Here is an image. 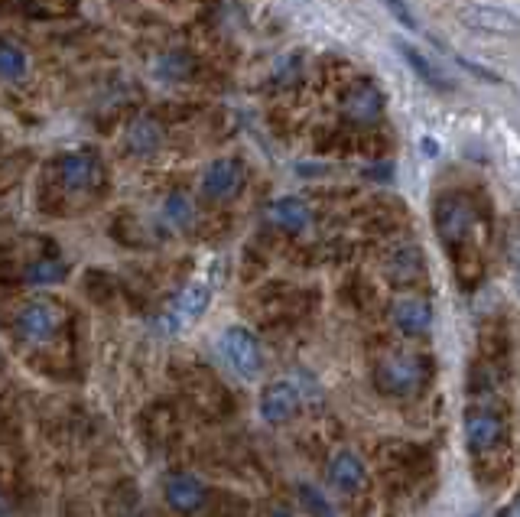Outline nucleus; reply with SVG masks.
<instances>
[{"mask_svg": "<svg viewBox=\"0 0 520 517\" xmlns=\"http://www.w3.org/2000/svg\"><path fill=\"white\" fill-rule=\"evenodd\" d=\"M221 355L231 365L234 374H241L244 381H254L260 371H264V352H260V342L251 329L244 326H228L221 332Z\"/></svg>", "mask_w": 520, "mask_h": 517, "instance_id": "1", "label": "nucleus"}, {"mask_svg": "<svg viewBox=\"0 0 520 517\" xmlns=\"http://www.w3.org/2000/svg\"><path fill=\"white\" fill-rule=\"evenodd\" d=\"M433 222H436V235L442 238L446 248H462L475 228V212L462 196H439L433 205Z\"/></svg>", "mask_w": 520, "mask_h": 517, "instance_id": "2", "label": "nucleus"}, {"mask_svg": "<svg viewBox=\"0 0 520 517\" xmlns=\"http://www.w3.org/2000/svg\"><path fill=\"white\" fill-rule=\"evenodd\" d=\"M423 378H426L423 361L407 352L387 355L381 365H377V387L390 397H407L413 391H420Z\"/></svg>", "mask_w": 520, "mask_h": 517, "instance_id": "3", "label": "nucleus"}, {"mask_svg": "<svg viewBox=\"0 0 520 517\" xmlns=\"http://www.w3.org/2000/svg\"><path fill=\"white\" fill-rule=\"evenodd\" d=\"M62 326V309L52 300H30L20 306L17 319H13V329L23 342L30 345H46L56 339V332Z\"/></svg>", "mask_w": 520, "mask_h": 517, "instance_id": "4", "label": "nucleus"}, {"mask_svg": "<svg viewBox=\"0 0 520 517\" xmlns=\"http://www.w3.org/2000/svg\"><path fill=\"white\" fill-rule=\"evenodd\" d=\"M59 179L62 186L75 196H88L104 183V166L95 150H72L59 160Z\"/></svg>", "mask_w": 520, "mask_h": 517, "instance_id": "5", "label": "nucleus"}, {"mask_svg": "<svg viewBox=\"0 0 520 517\" xmlns=\"http://www.w3.org/2000/svg\"><path fill=\"white\" fill-rule=\"evenodd\" d=\"M208 303H212V287H208V283H202V280L186 283V287L176 293V300H173V306H169V313L160 319L163 332H179V329L192 326L195 319L205 316Z\"/></svg>", "mask_w": 520, "mask_h": 517, "instance_id": "6", "label": "nucleus"}, {"mask_svg": "<svg viewBox=\"0 0 520 517\" xmlns=\"http://www.w3.org/2000/svg\"><path fill=\"white\" fill-rule=\"evenodd\" d=\"M459 20L478 33H494V36L520 33V17H514L511 10L491 7V4H468L465 0V4H459Z\"/></svg>", "mask_w": 520, "mask_h": 517, "instance_id": "7", "label": "nucleus"}, {"mask_svg": "<svg viewBox=\"0 0 520 517\" xmlns=\"http://www.w3.org/2000/svg\"><path fill=\"white\" fill-rule=\"evenodd\" d=\"M244 186V163L234 157H218L202 173V196L205 199H231Z\"/></svg>", "mask_w": 520, "mask_h": 517, "instance_id": "8", "label": "nucleus"}, {"mask_svg": "<svg viewBox=\"0 0 520 517\" xmlns=\"http://www.w3.org/2000/svg\"><path fill=\"white\" fill-rule=\"evenodd\" d=\"M299 407V391L293 381H270L260 391V417L267 423H286Z\"/></svg>", "mask_w": 520, "mask_h": 517, "instance_id": "9", "label": "nucleus"}, {"mask_svg": "<svg viewBox=\"0 0 520 517\" xmlns=\"http://www.w3.org/2000/svg\"><path fill=\"white\" fill-rule=\"evenodd\" d=\"M465 439L475 452H488L504 439V420L491 410H472L465 417Z\"/></svg>", "mask_w": 520, "mask_h": 517, "instance_id": "10", "label": "nucleus"}, {"mask_svg": "<svg viewBox=\"0 0 520 517\" xmlns=\"http://www.w3.org/2000/svg\"><path fill=\"white\" fill-rule=\"evenodd\" d=\"M163 491H166L169 508H176L179 514H192V511H199L205 504V485L195 475H189V472L169 475Z\"/></svg>", "mask_w": 520, "mask_h": 517, "instance_id": "11", "label": "nucleus"}, {"mask_svg": "<svg viewBox=\"0 0 520 517\" xmlns=\"http://www.w3.org/2000/svg\"><path fill=\"white\" fill-rule=\"evenodd\" d=\"M390 319L403 335H423L433 326V309L420 296H400V300L390 306Z\"/></svg>", "mask_w": 520, "mask_h": 517, "instance_id": "12", "label": "nucleus"}, {"mask_svg": "<svg viewBox=\"0 0 520 517\" xmlns=\"http://www.w3.org/2000/svg\"><path fill=\"white\" fill-rule=\"evenodd\" d=\"M267 218L277 228L283 231H293V235H299V231H306L312 225V209L299 199V196H280L270 202L267 209Z\"/></svg>", "mask_w": 520, "mask_h": 517, "instance_id": "13", "label": "nucleus"}, {"mask_svg": "<svg viewBox=\"0 0 520 517\" xmlns=\"http://www.w3.org/2000/svg\"><path fill=\"white\" fill-rule=\"evenodd\" d=\"M329 482L338 491H361L368 485V469H364V462L355 456V452L342 449V452H335L329 462Z\"/></svg>", "mask_w": 520, "mask_h": 517, "instance_id": "14", "label": "nucleus"}, {"mask_svg": "<svg viewBox=\"0 0 520 517\" xmlns=\"http://www.w3.org/2000/svg\"><path fill=\"white\" fill-rule=\"evenodd\" d=\"M397 53H400L403 62H407V66L416 72V79H420L423 85H429V88H433V92H439V95H449V92H452V79H449V75L442 72V69L436 66V62H429L416 46H407V43L397 40Z\"/></svg>", "mask_w": 520, "mask_h": 517, "instance_id": "15", "label": "nucleus"}, {"mask_svg": "<svg viewBox=\"0 0 520 517\" xmlns=\"http://www.w3.org/2000/svg\"><path fill=\"white\" fill-rule=\"evenodd\" d=\"M124 147L130 157H153L163 147V127L153 118H137L127 124L124 131Z\"/></svg>", "mask_w": 520, "mask_h": 517, "instance_id": "16", "label": "nucleus"}, {"mask_svg": "<svg viewBox=\"0 0 520 517\" xmlns=\"http://www.w3.org/2000/svg\"><path fill=\"white\" fill-rule=\"evenodd\" d=\"M381 111H384V92L377 85H371V82L358 85L355 92L345 98V114L351 121H358V124L377 121V118H381Z\"/></svg>", "mask_w": 520, "mask_h": 517, "instance_id": "17", "label": "nucleus"}, {"mask_svg": "<svg viewBox=\"0 0 520 517\" xmlns=\"http://www.w3.org/2000/svg\"><path fill=\"white\" fill-rule=\"evenodd\" d=\"M65 274H69L65 261L43 257V261H36V264H30L23 270V283H30V287H52V283H62Z\"/></svg>", "mask_w": 520, "mask_h": 517, "instance_id": "18", "label": "nucleus"}, {"mask_svg": "<svg viewBox=\"0 0 520 517\" xmlns=\"http://www.w3.org/2000/svg\"><path fill=\"white\" fill-rule=\"evenodd\" d=\"M26 72H30V59H26L23 49L13 43H0V82H23Z\"/></svg>", "mask_w": 520, "mask_h": 517, "instance_id": "19", "label": "nucleus"}, {"mask_svg": "<svg viewBox=\"0 0 520 517\" xmlns=\"http://www.w3.org/2000/svg\"><path fill=\"white\" fill-rule=\"evenodd\" d=\"M163 218L169 225H176V228H189L192 225L195 205H192V199L186 196V192H169L166 202H163Z\"/></svg>", "mask_w": 520, "mask_h": 517, "instance_id": "20", "label": "nucleus"}, {"mask_svg": "<svg viewBox=\"0 0 520 517\" xmlns=\"http://www.w3.org/2000/svg\"><path fill=\"white\" fill-rule=\"evenodd\" d=\"M299 501H303V508H306L309 517H335V508L329 504V498H325L322 491H316L312 485L299 488Z\"/></svg>", "mask_w": 520, "mask_h": 517, "instance_id": "21", "label": "nucleus"}, {"mask_svg": "<svg viewBox=\"0 0 520 517\" xmlns=\"http://www.w3.org/2000/svg\"><path fill=\"white\" fill-rule=\"evenodd\" d=\"M182 62H186V59H182V56H173V53H166L163 59H156V75H160V79H186V69H176V66H182Z\"/></svg>", "mask_w": 520, "mask_h": 517, "instance_id": "22", "label": "nucleus"}, {"mask_svg": "<svg viewBox=\"0 0 520 517\" xmlns=\"http://www.w3.org/2000/svg\"><path fill=\"white\" fill-rule=\"evenodd\" d=\"M507 264H511L514 287L520 293V228H514L511 235H507Z\"/></svg>", "mask_w": 520, "mask_h": 517, "instance_id": "23", "label": "nucleus"}, {"mask_svg": "<svg viewBox=\"0 0 520 517\" xmlns=\"http://www.w3.org/2000/svg\"><path fill=\"white\" fill-rule=\"evenodd\" d=\"M381 4L397 17V23H403V27H410V30L416 27V20H413L410 7H407V0H381Z\"/></svg>", "mask_w": 520, "mask_h": 517, "instance_id": "24", "label": "nucleus"}, {"mask_svg": "<svg viewBox=\"0 0 520 517\" xmlns=\"http://www.w3.org/2000/svg\"><path fill=\"white\" fill-rule=\"evenodd\" d=\"M504 517H520V498H517V501L511 504V508L504 511Z\"/></svg>", "mask_w": 520, "mask_h": 517, "instance_id": "25", "label": "nucleus"}, {"mask_svg": "<svg viewBox=\"0 0 520 517\" xmlns=\"http://www.w3.org/2000/svg\"><path fill=\"white\" fill-rule=\"evenodd\" d=\"M270 517H293V514H286V511H273Z\"/></svg>", "mask_w": 520, "mask_h": 517, "instance_id": "26", "label": "nucleus"}, {"mask_svg": "<svg viewBox=\"0 0 520 517\" xmlns=\"http://www.w3.org/2000/svg\"><path fill=\"white\" fill-rule=\"evenodd\" d=\"M0 517H4V501H0Z\"/></svg>", "mask_w": 520, "mask_h": 517, "instance_id": "27", "label": "nucleus"}]
</instances>
